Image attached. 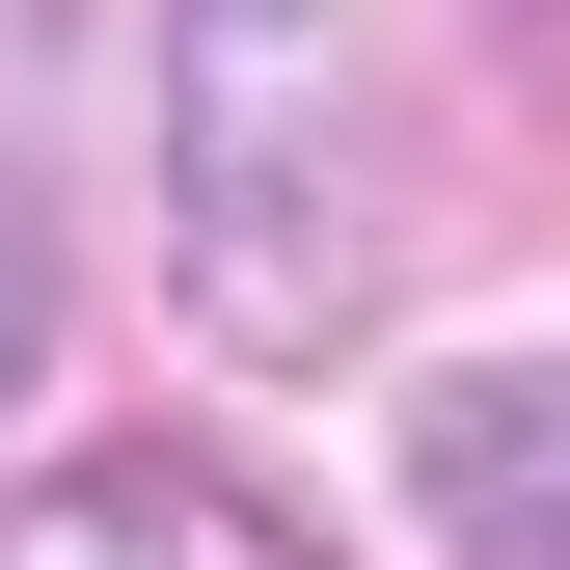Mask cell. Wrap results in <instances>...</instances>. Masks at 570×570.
I'll use <instances>...</instances> for the list:
<instances>
[{"mask_svg": "<svg viewBox=\"0 0 570 570\" xmlns=\"http://www.w3.org/2000/svg\"><path fill=\"white\" fill-rule=\"evenodd\" d=\"M0 570H326V543L272 489H218V462H82V489L0 517Z\"/></svg>", "mask_w": 570, "mask_h": 570, "instance_id": "3", "label": "cell"}, {"mask_svg": "<svg viewBox=\"0 0 570 570\" xmlns=\"http://www.w3.org/2000/svg\"><path fill=\"white\" fill-rule=\"evenodd\" d=\"M407 517H435V570H570V353L407 407Z\"/></svg>", "mask_w": 570, "mask_h": 570, "instance_id": "2", "label": "cell"}, {"mask_svg": "<svg viewBox=\"0 0 570 570\" xmlns=\"http://www.w3.org/2000/svg\"><path fill=\"white\" fill-rule=\"evenodd\" d=\"M164 245L218 353H353L407 272V136H381V28L353 0H164Z\"/></svg>", "mask_w": 570, "mask_h": 570, "instance_id": "1", "label": "cell"}, {"mask_svg": "<svg viewBox=\"0 0 570 570\" xmlns=\"http://www.w3.org/2000/svg\"><path fill=\"white\" fill-rule=\"evenodd\" d=\"M55 326H82V272H55V136L0 109V435L55 407Z\"/></svg>", "mask_w": 570, "mask_h": 570, "instance_id": "4", "label": "cell"}]
</instances>
